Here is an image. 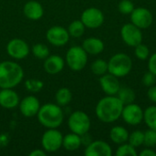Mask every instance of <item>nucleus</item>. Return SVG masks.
Listing matches in <instances>:
<instances>
[{
    "label": "nucleus",
    "mask_w": 156,
    "mask_h": 156,
    "mask_svg": "<svg viewBox=\"0 0 156 156\" xmlns=\"http://www.w3.org/2000/svg\"><path fill=\"white\" fill-rule=\"evenodd\" d=\"M124 105L114 96H107L102 98L97 104L95 112L100 121L105 123H111L117 121L121 116Z\"/></svg>",
    "instance_id": "nucleus-1"
},
{
    "label": "nucleus",
    "mask_w": 156,
    "mask_h": 156,
    "mask_svg": "<svg viewBox=\"0 0 156 156\" xmlns=\"http://www.w3.org/2000/svg\"><path fill=\"white\" fill-rule=\"evenodd\" d=\"M22 67L14 61H2L0 63V89H13L23 80Z\"/></svg>",
    "instance_id": "nucleus-2"
},
{
    "label": "nucleus",
    "mask_w": 156,
    "mask_h": 156,
    "mask_svg": "<svg viewBox=\"0 0 156 156\" xmlns=\"http://www.w3.org/2000/svg\"><path fill=\"white\" fill-rule=\"evenodd\" d=\"M37 119L41 125L48 129H56L61 125L64 119L63 112L57 103H46L39 108Z\"/></svg>",
    "instance_id": "nucleus-3"
},
{
    "label": "nucleus",
    "mask_w": 156,
    "mask_h": 156,
    "mask_svg": "<svg viewBox=\"0 0 156 156\" xmlns=\"http://www.w3.org/2000/svg\"><path fill=\"white\" fill-rule=\"evenodd\" d=\"M133 68L131 58L124 53H117L113 55L108 62V71L118 77L122 78L128 75Z\"/></svg>",
    "instance_id": "nucleus-4"
},
{
    "label": "nucleus",
    "mask_w": 156,
    "mask_h": 156,
    "mask_svg": "<svg viewBox=\"0 0 156 156\" xmlns=\"http://www.w3.org/2000/svg\"><path fill=\"white\" fill-rule=\"evenodd\" d=\"M88 61V54L82 47L74 46L69 48L66 54V63L73 71L83 69Z\"/></svg>",
    "instance_id": "nucleus-5"
},
{
    "label": "nucleus",
    "mask_w": 156,
    "mask_h": 156,
    "mask_svg": "<svg viewBox=\"0 0 156 156\" xmlns=\"http://www.w3.org/2000/svg\"><path fill=\"white\" fill-rule=\"evenodd\" d=\"M70 131L76 134L83 135L88 133L90 128V120L88 114L81 111H76L72 112L68 121Z\"/></svg>",
    "instance_id": "nucleus-6"
},
{
    "label": "nucleus",
    "mask_w": 156,
    "mask_h": 156,
    "mask_svg": "<svg viewBox=\"0 0 156 156\" xmlns=\"http://www.w3.org/2000/svg\"><path fill=\"white\" fill-rule=\"evenodd\" d=\"M62 133L56 129H48L44 133L41 138L42 148L47 153H55L62 146Z\"/></svg>",
    "instance_id": "nucleus-7"
},
{
    "label": "nucleus",
    "mask_w": 156,
    "mask_h": 156,
    "mask_svg": "<svg viewBox=\"0 0 156 156\" xmlns=\"http://www.w3.org/2000/svg\"><path fill=\"white\" fill-rule=\"evenodd\" d=\"M121 36L123 41L130 47H136L143 40V34L141 28L133 25V23H128L123 25L121 30Z\"/></svg>",
    "instance_id": "nucleus-8"
},
{
    "label": "nucleus",
    "mask_w": 156,
    "mask_h": 156,
    "mask_svg": "<svg viewBox=\"0 0 156 156\" xmlns=\"http://www.w3.org/2000/svg\"><path fill=\"white\" fill-rule=\"evenodd\" d=\"M80 20L86 27L98 28L103 24L104 16L99 8L90 7L82 12Z\"/></svg>",
    "instance_id": "nucleus-9"
},
{
    "label": "nucleus",
    "mask_w": 156,
    "mask_h": 156,
    "mask_svg": "<svg viewBox=\"0 0 156 156\" xmlns=\"http://www.w3.org/2000/svg\"><path fill=\"white\" fill-rule=\"evenodd\" d=\"M7 54L15 59H23L29 54L27 43L21 38H13L6 45Z\"/></svg>",
    "instance_id": "nucleus-10"
},
{
    "label": "nucleus",
    "mask_w": 156,
    "mask_h": 156,
    "mask_svg": "<svg viewBox=\"0 0 156 156\" xmlns=\"http://www.w3.org/2000/svg\"><path fill=\"white\" fill-rule=\"evenodd\" d=\"M46 37L51 45L55 47H62L69 42L70 36L66 28L60 26H55L47 31Z\"/></svg>",
    "instance_id": "nucleus-11"
},
{
    "label": "nucleus",
    "mask_w": 156,
    "mask_h": 156,
    "mask_svg": "<svg viewBox=\"0 0 156 156\" xmlns=\"http://www.w3.org/2000/svg\"><path fill=\"white\" fill-rule=\"evenodd\" d=\"M131 20L133 25L138 27L139 28H148L154 20L153 15L147 8L144 7H137L134 8L131 13Z\"/></svg>",
    "instance_id": "nucleus-12"
},
{
    "label": "nucleus",
    "mask_w": 156,
    "mask_h": 156,
    "mask_svg": "<svg viewBox=\"0 0 156 156\" xmlns=\"http://www.w3.org/2000/svg\"><path fill=\"white\" fill-rule=\"evenodd\" d=\"M122 116L126 123L130 125H137L144 120V112L139 105L131 103L123 107Z\"/></svg>",
    "instance_id": "nucleus-13"
},
{
    "label": "nucleus",
    "mask_w": 156,
    "mask_h": 156,
    "mask_svg": "<svg viewBox=\"0 0 156 156\" xmlns=\"http://www.w3.org/2000/svg\"><path fill=\"white\" fill-rule=\"evenodd\" d=\"M18 106L22 115L25 117H33L37 114L40 108V103L37 97L29 95L19 101Z\"/></svg>",
    "instance_id": "nucleus-14"
},
{
    "label": "nucleus",
    "mask_w": 156,
    "mask_h": 156,
    "mask_svg": "<svg viewBox=\"0 0 156 156\" xmlns=\"http://www.w3.org/2000/svg\"><path fill=\"white\" fill-rule=\"evenodd\" d=\"M100 84L101 87L102 89V90L111 96H114L117 94V92L119 91L121 85H120V81L118 80V77L112 75V74H104L102 76H101L100 79Z\"/></svg>",
    "instance_id": "nucleus-15"
},
{
    "label": "nucleus",
    "mask_w": 156,
    "mask_h": 156,
    "mask_svg": "<svg viewBox=\"0 0 156 156\" xmlns=\"http://www.w3.org/2000/svg\"><path fill=\"white\" fill-rule=\"evenodd\" d=\"M84 154L86 156H111L112 152L106 142L94 141L87 145Z\"/></svg>",
    "instance_id": "nucleus-16"
},
{
    "label": "nucleus",
    "mask_w": 156,
    "mask_h": 156,
    "mask_svg": "<svg viewBox=\"0 0 156 156\" xmlns=\"http://www.w3.org/2000/svg\"><path fill=\"white\" fill-rule=\"evenodd\" d=\"M19 104L18 94L12 89L0 90V106L5 109H14Z\"/></svg>",
    "instance_id": "nucleus-17"
},
{
    "label": "nucleus",
    "mask_w": 156,
    "mask_h": 156,
    "mask_svg": "<svg viewBox=\"0 0 156 156\" xmlns=\"http://www.w3.org/2000/svg\"><path fill=\"white\" fill-rule=\"evenodd\" d=\"M65 66L64 59L58 55H49L44 61V69L50 75H55L62 71Z\"/></svg>",
    "instance_id": "nucleus-18"
},
{
    "label": "nucleus",
    "mask_w": 156,
    "mask_h": 156,
    "mask_svg": "<svg viewBox=\"0 0 156 156\" xmlns=\"http://www.w3.org/2000/svg\"><path fill=\"white\" fill-rule=\"evenodd\" d=\"M23 12L27 18L30 20H39L44 15V8L39 2L30 0L25 4Z\"/></svg>",
    "instance_id": "nucleus-19"
},
{
    "label": "nucleus",
    "mask_w": 156,
    "mask_h": 156,
    "mask_svg": "<svg viewBox=\"0 0 156 156\" xmlns=\"http://www.w3.org/2000/svg\"><path fill=\"white\" fill-rule=\"evenodd\" d=\"M82 48L87 52V54L98 55L103 51L104 43L98 37H89L83 41Z\"/></svg>",
    "instance_id": "nucleus-20"
},
{
    "label": "nucleus",
    "mask_w": 156,
    "mask_h": 156,
    "mask_svg": "<svg viewBox=\"0 0 156 156\" xmlns=\"http://www.w3.org/2000/svg\"><path fill=\"white\" fill-rule=\"evenodd\" d=\"M81 144H81V137L79 134L71 133H69L63 137L62 146L67 151H69V152L76 151L80 147Z\"/></svg>",
    "instance_id": "nucleus-21"
},
{
    "label": "nucleus",
    "mask_w": 156,
    "mask_h": 156,
    "mask_svg": "<svg viewBox=\"0 0 156 156\" xmlns=\"http://www.w3.org/2000/svg\"><path fill=\"white\" fill-rule=\"evenodd\" d=\"M111 140L116 144H122L129 139L128 131L122 126H115L110 132Z\"/></svg>",
    "instance_id": "nucleus-22"
},
{
    "label": "nucleus",
    "mask_w": 156,
    "mask_h": 156,
    "mask_svg": "<svg viewBox=\"0 0 156 156\" xmlns=\"http://www.w3.org/2000/svg\"><path fill=\"white\" fill-rule=\"evenodd\" d=\"M117 97L122 102L123 105H127L133 103L136 98V94L133 89L128 87H122L120 88L119 91L117 92Z\"/></svg>",
    "instance_id": "nucleus-23"
},
{
    "label": "nucleus",
    "mask_w": 156,
    "mask_h": 156,
    "mask_svg": "<svg viewBox=\"0 0 156 156\" xmlns=\"http://www.w3.org/2000/svg\"><path fill=\"white\" fill-rule=\"evenodd\" d=\"M55 100L58 105L60 107L68 105L72 100V93L68 88H60L58 90L55 95Z\"/></svg>",
    "instance_id": "nucleus-24"
},
{
    "label": "nucleus",
    "mask_w": 156,
    "mask_h": 156,
    "mask_svg": "<svg viewBox=\"0 0 156 156\" xmlns=\"http://www.w3.org/2000/svg\"><path fill=\"white\" fill-rule=\"evenodd\" d=\"M144 120L150 129L156 130V106H150L144 112Z\"/></svg>",
    "instance_id": "nucleus-25"
},
{
    "label": "nucleus",
    "mask_w": 156,
    "mask_h": 156,
    "mask_svg": "<svg viewBox=\"0 0 156 156\" xmlns=\"http://www.w3.org/2000/svg\"><path fill=\"white\" fill-rule=\"evenodd\" d=\"M85 26L81 20H74L69 26L68 31L70 37H80L85 32Z\"/></svg>",
    "instance_id": "nucleus-26"
},
{
    "label": "nucleus",
    "mask_w": 156,
    "mask_h": 156,
    "mask_svg": "<svg viewBox=\"0 0 156 156\" xmlns=\"http://www.w3.org/2000/svg\"><path fill=\"white\" fill-rule=\"evenodd\" d=\"M90 69L93 74L97 76H102L108 71V62H106L104 59L101 58L96 59L91 64Z\"/></svg>",
    "instance_id": "nucleus-27"
},
{
    "label": "nucleus",
    "mask_w": 156,
    "mask_h": 156,
    "mask_svg": "<svg viewBox=\"0 0 156 156\" xmlns=\"http://www.w3.org/2000/svg\"><path fill=\"white\" fill-rule=\"evenodd\" d=\"M32 53L38 59H45L49 56V48L42 43L35 44L32 47Z\"/></svg>",
    "instance_id": "nucleus-28"
},
{
    "label": "nucleus",
    "mask_w": 156,
    "mask_h": 156,
    "mask_svg": "<svg viewBox=\"0 0 156 156\" xmlns=\"http://www.w3.org/2000/svg\"><path fill=\"white\" fill-rule=\"evenodd\" d=\"M44 87V83L42 80L37 79H29L25 82V88L29 92H39Z\"/></svg>",
    "instance_id": "nucleus-29"
},
{
    "label": "nucleus",
    "mask_w": 156,
    "mask_h": 156,
    "mask_svg": "<svg viewBox=\"0 0 156 156\" xmlns=\"http://www.w3.org/2000/svg\"><path fill=\"white\" fill-rule=\"evenodd\" d=\"M129 144L134 147H139L144 144V133L141 131H134L129 134Z\"/></svg>",
    "instance_id": "nucleus-30"
},
{
    "label": "nucleus",
    "mask_w": 156,
    "mask_h": 156,
    "mask_svg": "<svg viewBox=\"0 0 156 156\" xmlns=\"http://www.w3.org/2000/svg\"><path fill=\"white\" fill-rule=\"evenodd\" d=\"M116 155L117 156H126V155H131V156H136L137 153L135 150V147L133 146L130 144H122L120 145V147L117 149L116 152Z\"/></svg>",
    "instance_id": "nucleus-31"
},
{
    "label": "nucleus",
    "mask_w": 156,
    "mask_h": 156,
    "mask_svg": "<svg viewBox=\"0 0 156 156\" xmlns=\"http://www.w3.org/2000/svg\"><path fill=\"white\" fill-rule=\"evenodd\" d=\"M135 48V56L141 59V60H145L148 58L149 55H150V50L148 48V47L144 44L140 43L139 45H137Z\"/></svg>",
    "instance_id": "nucleus-32"
},
{
    "label": "nucleus",
    "mask_w": 156,
    "mask_h": 156,
    "mask_svg": "<svg viewBox=\"0 0 156 156\" xmlns=\"http://www.w3.org/2000/svg\"><path fill=\"white\" fill-rule=\"evenodd\" d=\"M144 144H145L148 147H154L156 145V130L150 129L144 133Z\"/></svg>",
    "instance_id": "nucleus-33"
},
{
    "label": "nucleus",
    "mask_w": 156,
    "mask_h": 156,
    "mask_svg": "<svg viewBox=\"0 0 156 156\" xmlns=\"http://www.w3.org/2000/svg\"><path fill=\"white\" fill-rule=\"evenodd\" d=\"M118 8H119V11L122 14L128 15V14H131L133 11L134 5H133V2L130 1V0H122L119 3Z\"/></svg>",
    "instance_id": "nucleus-34"
},
{
    "label": "nucleus",
    "mask_w": 156,
    "mask_h": 156,
    "mask_svg": "<svg viewBox=\"0 0 156 156\" xmlns=\"http://www.w3.org/2000/svg\"><path fill=\"white\" fill-rule=\"evenodd\" d=\"M142 82L144 86L146 87H152L154 85H155L156 83V75H154L153 72L149 71L146 72L142 80Z\"/></svg>",
    "instance_id": "nucleus-35"
},
{
    "label": "nucleus",
    "mask_w": 156,
    "mask_h": 156,
    "mask_svg": "<svg viewBox=\"0 0 156 156\" xmlns=\"http://www.w3.org/2000/svg\"><path fill=\"white\" fill-rule=\"evenodd\" d=\"M148 69H149V71L153 72L154 75H156V53L153 54L150 57V59L148 62Z\"/></svg>",
    "instance_id": "nucleus-36"
},
{
    "label": "nucleus",
    "mask_w": 156,
    "mask_h": 156,
    "mask_svg": "<svg viewBox=\"0 0 156 156\" xmlns=\"http://www.w3.org/2000/svg\"><path fill=\"white\" fill-rule=\"evenodd\" d=\"M147 96L150 101L153 102H156V86L149 87V90L147 91Z\"/></svg>",
    "instance_id": "nucleus-37"
},
{
    "label": "nucleus",
    "mask_w": 156,
    "mask_h": 156,
    "mask_svg": "<svg viewBox=\"0 0 156 156\" xmlns=\"http://www.w3.org/2000/svg\"><path fill=\"white\" fill-rule=\"evenodd\" d=\"M47 152L45 150H42V149H36V150H33L29 155L30 156H46Z\"/></svg>",
    "instance_id": "nucleus-38"
},
{
    "label": "nucleus",
    "mask_w": 156,
    "mask_h": 156,
    "mask_svg": "<svg viewBox=\"0 0 156 156\" xmlns=\"http://www.w3.org/2000/svg\"><path fill=\"white\" fill-rule=\"evenodd\" d=\"M8 144V137L6 134L2 133L0 134V147H4Z\"/></svg>",
    "instance_id": "nucleus-39"
},
{
    "label": "nucleus",
    "mask_w": 156,
    "mask_h": 156,
    "mask_svg": "<svg viewBox=\"0 0 156 156\" xmlns=\"http://www.w3.org/2000/svg\"><path fill=\"white\" fill-rule=\"evenodd\" d=\"M140 156H156V153L151 149H145L140 153Z\"/></svg>",
    "instance_id": "nucleus-40"
}]
</instances>
